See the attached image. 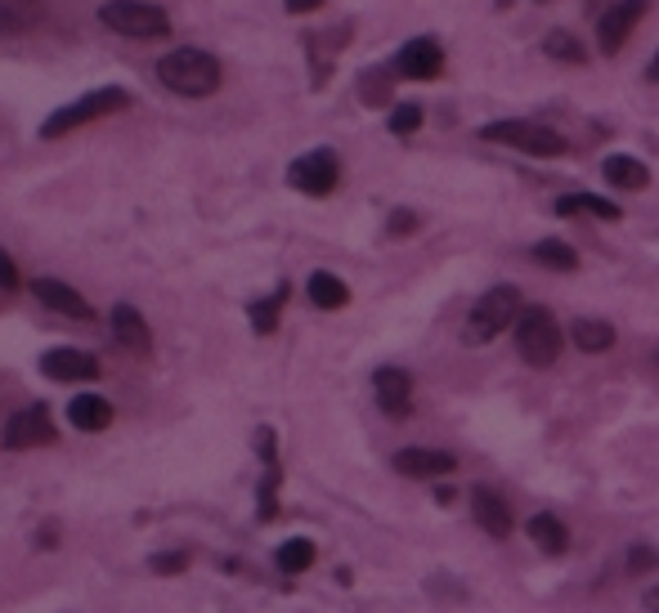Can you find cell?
<instances>
[{
    "label": "cell",
    "mask_w": 659,
    "mask_h": 613,
    "mask_svg": "<svg viewBox=\"0 0 659 613\" xmlns=\"http://www.w3.org/2000/svg\"><path fill=\"white\" fill-rule=\"evenodd\" d=\"M342 180V162L333 149H314V153H301L292 166H287V184L305 197H327Z\"/></svg>",
    "instance_id": "7"
},
{
    "label": "cell",
    "mask_w": 659,
    "mask_h": 613,
    "mask_svg": "<svg viewBox=\"0 0 659 613\" xmlns=\"http://www.w3.org/2000/svg\"><path fill=\"white\" fill-rule=\"evenodd\" d=\"M54 439V421H50V408L45 403H28L23 412H14L6 421V448L23 452V448H37V443H50Z\"/></svg>",
    "instance_id": "11"
},
{
    "label": "cell",
    "mask_w": 659,
    "mask_h": 613,
    "mask_svg": "<svg viewBox=\"0 0 659 613\" xmlns=\"http://www.w3.org/2000/svg\"><path fill=\"white\" fill-rule=\"evenodd\" d=\"M45 19V0H0V37H23Z\"/></svg>",
    "instance_id": "18"
},
{
    "label": "cell",
    "mask_w": 659,
    "mask_h": 613,
    "mask_svg": "<svg viewBox=\"0 0 659 613\" xmlns=\"http://www.w3.org/2000/svg\"><path fill=\"white\" fill-rule=\"evenodd\" d=\"M32 296H37L45 309L63 314V318H77V323H90V318H94V309L85 305V296H81L77 287L59 283V278H37V283H32Z\"/></svg>",
    "instance_id": "15"
},
{
    "label": "cell",
    "mask_w": 659,
    "mask_h": 613,
    "mask_svg": "<svg viewBox=\"0 0 659 613\" xmlns=\"http://www.w3.org/2000/svg\"><path fill=\"white\" fill-rule=\"evenodd\" d=\"M422 131V108L417 103H399L395 112H391V135H417Z\"/></svg>",
    "instance_id": "29"
},
{
    "label": "cell",
    "mask_w": 659,
    "mask_h": 613,
    "mask_svg": "<svg viewBox=\"0 0 659 613\" xmlns=\"http://www.w3.org/2000/svg\"><path fill=\"white\" fill-rule=\"evenodd\" d=\"M655 569H659V551L646 542H632L628 546V573H655Z\"/></svg>",
    "instance_id": "30"
},
{
    "label": "cell",
    "mask_w": 659,
    "mask_h": 613,
    "mask_svg": "<svg viewBox=\"0 0 659 613\" xmlns=\"http://www.w3.org/2000/svg\"><path fill=\"white\" fill-rule=\"evenodd\" d=\"M395 470L408 479H445L458 470V457L439 452V448H404V452H395Z\"/></svg>",
    "instance_id": "14"
},
{
    "label": "cell",
    "mask_w": 659,
    "mask_h": 613,
    "mask_svg": "<svg viewBox=\"0 0 659 613\" xmlns=\"http://www.w3.org/2000/svg\"><path fill=\"white\" fill-rule=\"evenodd\" d=\"M417 228V215L413 211H391V219H386V233L391 237H404V233H413Z\"/></svg>",
    "instance_id": "33"
},
{
    "label": "cell",
    "mask_w": 659,
    "mask_h": 613,
    "mask_svg": "<svg viewBox=\"0 0 659 613\" xmlns=\"http://www.w3.org/2000/svg\"><path fill=\"white\" fill-rule=\"evenodd\" d=\"M158 81L180 99H206L220 90V59L197 45H180L158 59Z\"/></svg>",
    "instance_id": "1"
},
{
    "label": "cell",
    "mask_w": 659,
    "mask_h": 613,
    "mask_svg": "<svg viewBox=\"0 0 659 613\" xmlns=\"http://www.w3.org/2000/svg\"><path fill=\"white\" fill-rule=\"evenodd\" d=\"M529 538L547 555H566V546H570V533H566V524L557 515H534L529 520Z\"/></svg>",
    "instance_id": "21"
},
{
    "label": "cell",
    "mask_w": 659,
    "mask_h": 613,
    "mask_svg": "<svg viewBox=\"0 0 659 613\" xmlns=\"http://www.w3.org/2000/svg\"><path fill=\"white\" fill-rule=\"evenodd\" d=\"M543 54H547V59H561V63H588V50H584L570 32H547Z\"/></svg>",
    "instance_id": "28"
},
{
    "label": "cell",
    "mask_w": 659,
    "mask_h": 613,
    "mask_svg": "<svg viewBox=\"0 0 659 613\" xmlns=\"http://www.w3.org/2000/svg\"><path fill=\"white\" fill-rule=\"evenodd\" d=\"M655 367H659V354H655Z\"/></svg>",
    "instance_id": "37"
},
{
    "label": "cell",
    "mask_w": 659,
    "mask_h": 613,
    "mask_svg": "<svg viewBox=\"0 0 659 613\" xmlns=\"http://www.w3.org/2000/svg\"><path fill=\"white\" fill-rule=\"evenodd\" d=\"M601 175H606V184H610V188H623V193H641V188L650 184V171H646V162H637V157H628V153H615V157H606Z\"/></svg>",
    "instance_id": "19"
},
{
    "label": "cell",
    "mask_w": 659,
    "mask_h": 613,
    "mask_svg": "<svg viewBox=\"0 0 659 613\" xmlns=\"http://www.w3.org/2000/svg\"><path fill=\"white\" fill-rule=\"evenodd\" d=\"M373 395H377V408L395 421H404L413 412V381L404 367H377L373 372Z\"/></svg>",
    "instance_id": "12"
},
{
    "label": "cell",
    "mask_w": 659,
    "mask_h": 613,
    "mask_svg": "<svg viewBox=\"0 0 659 613\" xmlns=\"http://www.w3.org/2000/svg\"><path fill=\"white\" fill-rule=\"evenodd\" d=\"M557 215H597V219H619V206L597 197V193H566L557 202Z\"/></svg>",
    "instance_id": "25"
},
{
    "label": "cell",
    "mask_w": 659,
    "mask_h": 613,
    "mask_svg": "<svg viewBox=\"0 0 659 613\" xmlns=\"http://www.w3.org/2000/svg\"><path fill=\"white\" fill-rule=\"evenodd\" d=\"M472 515H476V524L489 533V538H511V529H516V520H511V502L498 493V488H476L472 493Z\"/></svg>",
    "instance_id": "13"
},
{
    "label": "cell",
    "mask_w": 659,
    "mask_h": 613,
    "mask_svg": "<svg viewBox=\"0 0 659 613\" xmlns=\"http://www.w3.org/2000/svg\"><path fill=\"white\" fill-rule=\"evenodd\" d=\"M68 426L81 430V435H99L113 426V403H108L103 395H77L68 403Z\"/></svg>",
    "instance_id": "16"
},
{
    "label": "cell",
    "mask_w": 659,
    "mask_h": 613,
    "mask_svg": "<svg viewBox=\"0 0 659 613\" xmlns=\"http://www.w3.org/2000/svg\"><path fill=\"white\" fill-rule=\"evenodd\" d=\"M126 108H131V90H122V85H99V90H90V94L72 99L68 108L50 112V116L41 121V140H59V135H68V131L85 126V121L113 116V112H126Z\"/></svg>",
    "instance_id": "2"
},
{
    "label": "cell",
    "mask_w": 659,
    "mask_h": 613,
    "mask_svg": "<svg viewBox=\"0 0 659 613\" xmlns=\"http://www.w3.org/2000/svg\"><path fill=\"white\" fill-rule=\"evenodd\" d=\"M395 76L404 81H435L439 72H445V45H439L435 37H413L395 50Z\"/></svg>",
    "instance_id": "8"
},
{
    "label": "cell",
    "mask_w": 659,
    "mask_h": 613,
    "mask_svg": "<svg viewBox=\"0 0 659 613\" xmlns=\"http://www.w3.org/2000/svg\"><path fill=\"white\" fill-rule=\"evenodd\" d=\"M480 135L489 144H507V149L529 153V157H566L570 153L566 135L552 126H538V121H489Z\"/></svg>",
    "instance_id": "5"
},
{
    "label": "cell",
    "mask_w": 659,
    "mask_h": 613,
    "mask_svg": "<svg viewBox=\"0 0 659 613\" xmlns=\"http://www.w3.org/2000/svg\"><path fill=\"white\" fill-rule=\"evenodd\" d=\"M149 569L153 573H184L189 569V551H162V555L149 560Z\"/></svg>",
    "instance_id": "31"
},
{
    "label": "cell",
    "mask_w": 659,
    "mask_h": 613,
    "mask_svg": "<svg viewBox=\"0 0 659 613\" xmlns=\"http://www.w3.org/2000/svg\"><path fill=\"white\" fill-rule=\"evenodd\" d=\"M113 336L122 349H135V354H149L153 349V331L144 323V314L135 305H118L113 309Z\"/></svg>",
    "instance_id": "17"
},
{
    "label": "cell",
    "mask_w": 659,
    "mask_h": 613,
    "mask_svg": "<svg viewBox=\"0 0 659 613\" xmlns=\"http://www.w3.org/2000/svg\"><path fill=\"white\" fill-rule=\"evenodd\" d=\"M391 90H395V68H368L359 76V99L368 108H386L391 103Z\"/></svg>",
    "instance_id": "26"
},
{
    "label": "cell",
    "mask_w": 659,
    "mask_h": 613,
    "mask_svg": "<svg viewBox=\"0 0 659 613\" xmlns=\"http://www.w3.org/2000/svg\"><path fill=\"white\" fill-rule=\"evenodd\" d=\"M561 323L552 318V309H543V305H529L520 309L516 318V354L529 362V367H552L561 358Z\"/></svg>",
    "instance_id": "4"
},
{
    "label": "cell",
    "mask_w": 659,
    "mask_h": 613,
    "mask_svg": "<svg viewBox=\"0 0 659 613\" xmlns=\"http://www.w3.org/2000/svg\"><path fill=\"white\" fill-rule=\"evenodd\" d=\"M283 10L287 14H314V10H323V0H283Z\"/></svg>",
    "instance_id": "34"
},
{
    "label": "cell",
    "mask_w": 659,
    "mask_h": 613,
    "mask_svg": "<svg viewBox=\"0 0 659 613\" xmlns=\"http://www.w3.org/2000/svg\"><path fill=\"white\" fill-rule=\"evenodd\" d=\"M534 260L547 265V269H557V274H575V269H579V252L570 247V242H561V237L534 242Z\"/></svg>",
    "instance_id": "23"
},
{
    "label": "cell",
    "mask_w": 659,
    "mask_h": 613,
    "mask_svg": "<svg viewBox=\"0 0 659 613\" xmlns=\"http://www.w3.org/2000/svg\"><path fill=\"white\" fill-rule=\"evenodd\" d=\"M314 555H318V551H314L310 538H287V542L278 546V569H283V573H305V569L314 564Z\"/></svg>",
    "instance_id": "27"
},
{
    "label": "cell",
    "mask_w": 659,
    "mask_h": 613,
    "mask_svg": "<svg viewBox=\"0 0 659 613\" xmlns=\"http://www.w3.org/2000/svg\"><path fill=\"white\" fill-rule=\"evenodd\" d=\"M287 292H292V287L278 283L265 300H252V305H247V318H252V327H256L261 336H270V331L278 327V314H283V305H287Z\"/></svg>",
    "instance_id": "24"
},
{
    "label": "cell",
    "mask_w": 659,
    "mask_h": 613,
    "mask_svg": "<svg viewBox=\"0 0 659 613\" xmlns=\"http://www.w3.org/2000/svg\"><path fill=\"white\" fill-rule=\"evenodd\" d=\"M520 318V292L516 287H489L476 309L467 314V345H489Z\"/></svg>",
    "instance_id": "6"
},
{
    "label": "cell",
    "mask_w": 659,
    "mask_h": 613,
    "mask_svg": "<svg viewBox=\"0 0 659 613\" xmlns=\"http://www.w3.org/2000/svg\"><path fill=\"white\" fill-rule=\"evenodd\" d=\"M310 305L314 309H346L351 305V287L337 278V274H327V269H318V274H310Z\"/></svg>",
    "instance_id": "20"
},
{
    "label": "cell",
    "mask_w": 659,
    "mask_h": 613,
    "mask_svg": "<svg viewBox=\"0 0 659 613\" xmlns=\"http://www.w3.org/2000/svg\"><path fill=\"white\" fill-rule=\"evenodd\" d=\"M41 372H45L50 381L77 386V381H94V377H99V358L85 354V349L59 345V349H45V354H41Z\"/></svg>",
    "instance_id": "10"
},
{
    "label": "cell",
    "mask_w": 659,
    "mask_h": 613,
    "mask_svg": "<svg viewBox=\"0 0 659 613\" xmlns=\"http://www.w3.org/2000/svg\"><path fill=\"white\" fill-rule=\"evenodd\" d=\"M570 336H575V345H579L584 354H606V349L615 345V327H610L606 318H575Z\"/></svg>",
    "instance_id": "22"
},
{
    "label": "cell",
    "mask_w": 659,
    "mask_h": 613,
    "mask_svg": "<svg viewBox=\"0 0 659 613\" xmlns=\"http://www.w3.org/2000/svg\"><path fill=\"white\" fill-rule=\"evenodd\" d=\"M99 23L118 37H131V41H162L171 37V14L153 0H108L99 6Z\"/></svg>",
    "instance_id": "3"
},
{
    "label": "cell",
    "mask_w": 659,
    "mask_h": 613,
    "mask_svg": "<svg viewBox=\"0 0 659 613\" xmlns=\"http://www.w3.org/2000/svg\"><path fill=\"white\" fill-rule=\"evenodd\" d=\"M646 10H650V0H619V6H610V10L601 14V23H597V45H601L606 59H615V54L628 45V37H632L637 23L646 19Z\"/></svg>",
    "instance_id": "9"
},
{
    "label": "cell",
    "mask_w": 659,
    "mask_h": 613,
    "mask_svg": "<svg viewBox=\"0 0 659 613\" xmlns=\"http://www.w3.org/2000/svg\"><path fill=\"white\" fill-rule=\"evenodd\" d=\"M646 76H650V81H659V54H655V63L646 68Z\"/></svg>",
    "instance_id": "36"
},
{
    "label": "cell",
    "mask_w": 659,
    "mask_h": 613,
    "mask_svg": "<svg viewBox=\"0 0 659 613\" xmlns=\"http://www.w3.org/2000/svg\"><path fill=\"white\" fill-rule=\"evenodd\" d=\"M23 278H19V265L10 260V252H0V292H19Z\"/></svg>",
    "instance_id": "32"
},
{
    "label": "cell",
    "mask_w": 659,
    "mask_h": 613,
    "mask_svg": "<svg viewBox=\"0 0 659 613\" xmlns=\"http://www.w3.org/2000/svg\"><path fill=\"white\" fill-rule=\"evenodd\" d=\"M641 604H646V613H659V586H650V591L641 595Z\"/></svg>",
    "instance_id": "35"
}]
</instances>
